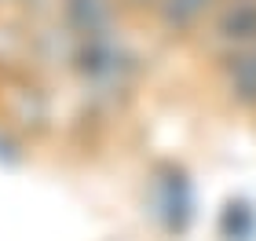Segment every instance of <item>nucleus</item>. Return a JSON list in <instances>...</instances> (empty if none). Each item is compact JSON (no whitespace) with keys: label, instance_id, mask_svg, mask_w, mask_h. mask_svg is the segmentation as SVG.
<instances>
[{"label":"nucleus","instance_id":"1","mask_svg":"<svg viewBox=\"0 0 256 241\" xmlns=\"http://www.w3.org/2000/svg\"><path fill=\"white\" fill-rule=\"evenodd\" d=\"M212 37L227 51L256 44V0H224L212 22Z\"/></svg>","mask_w":256,"mask_h":241},{"label":"nucleus","instance_id":"2","mask_svg":"<svg viewBox=\"0 0 256 241\" xmlns=\"http://www.w3.org/2000/svg\"><path fill=\"white\" fill-rule=\"evenodd\" d=\"M227 88L246 106H256V44L227 55Z\"/></svg>","mask_w":256,"mask_h":241},{"label":"nucleus","instance_id":"3","mask_svg":"<svg viewBox=\"0 0 256 241\" xmlns=\"http://www.w3.org/2000/svg\"><path fill=\"white\" fill-rule=\"evenodd\" d=\"M212 4H220V0H165V18L168 26L187 29L194 22H202L205 11H212Z\"/></svg>","mask_w":256,"mask_h":241}]
</instances>
